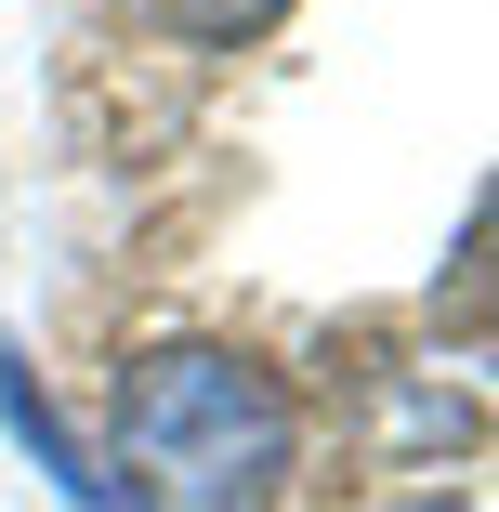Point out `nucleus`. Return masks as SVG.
I'll return each instance as SVG.
<instances>
[{
    "label": "nucleus",
    "instance_id": "f03ea898",
    "mask_svg": "<svg viewBox=\"0 0 499 512\" xmlns=\"http://www.w3.org/2000/svg\"><path fill=\"white\" fill-rule=\"evenodd\" d=\"M0 434H14V447H27V460L53 473V499H79V512H145V499H132V486H119L106 460H92V447L66 434V407H53V394L27 381V355H14V342H0Z\"/></svg>",
    "mask_w": 499,
    "mask_h": 512
},
{
    "label": "nucleus",
    "instance_id": "f257e3e1",
    "mask_svg": "<svg viewBox=\"0 0 499 512\" xmlns=\"http://www.w3.org/2000/svg\"><path fill=\"white\" fill-rule=\"evenodd\" d=\"M289 447H303V421H289L276 368H250L237 342H158L119 368V486L145 512H250L289 486Z\"/></svg>",
    "mask_w": 499,
    "mask_h": 512
},
{
    "label": "nucleus",
    "instance_id": "7ed1b4c3",
    "mask_svg": "<svg viewBox=\"0 0 499 512\" xmlns=\"http://www.w3.org/2000/svg\"><path fill=\"white\" fill-rule=\"evenodd\" d=\"M289 14V0H158V27H184V40H211V53H237V40H263Z\"/></svg>",
    "mask_w": 499,
    "mask_h": 512
},
{
    "label": "nucleus",
    "instance_id": "20e7f679",
    "mask_svg": "<svg viewBox=\"0 0 499 512\" xmlns=\"http://www.w3.org/2000/svg\"><path fill=\"white\" fill-rule=\"evenodd\" d=\"M421 512H460V499H421Z\"/></svg>",
    "mask_w": 499,
    "mask_h": 512
}]
</instances>
